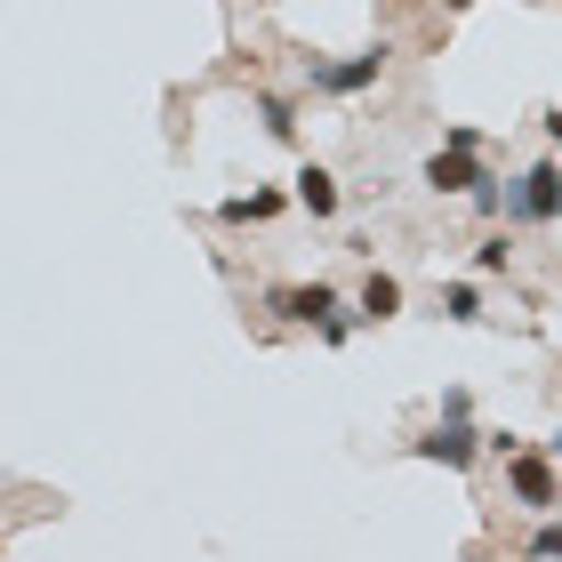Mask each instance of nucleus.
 <instances>
[{"instance_id":"1","label":"nucleus","mask_w":562,"mask_h":562,"mask_svg":"<svg viewBox=\"0 0 562 562\" xmlns=\"http://www.w3.org/2000/svg\"><path fill=\"white\" fill-rule=\"evenodd\" d=\"M506 225H562V161H530L506 177Z\"/></svg>"},{"instance_id":"2","label":"nucleus","mask_w":562,"mask_h":562,"mask_svg":"<svg viewBox=\"0 0 562 562\" xmlns=\"http://www.w3.org/2000/svg\"><path fill=\"white\" fill-rule=\"evenodd\" d=\"M482 450H491V434H474L467 411H442V418H434L418 442H411V458H426V467H450V474H458V467H474Z\"/></svg>"},{"instance_id":"3","label":"nucleus","mask_w":562,"mask_h":562,"mask_svg":"<svg viewBox=\"0 0 562 562\" xmlns=\"http://www.w3.org/2000/svg\"><path fill=\"white\" fill-rule=\"evenodd\" d=\"M386 57H394L386 41H370L362 57H305V81H314V97H362V89H378Z\"/></svg>"},{"instance_id":"4","label":"nucleus","mask_w":562,"mask_h":562,"mask_svg":"<svg viewBox=\"0 0 562 562\" xmlns=\"http://www.w3.org/2000/svg\"><path fill=\"white\" fill-rule=\"evenodd\" d=\"M506 491H515V506H530V515H547V506L562 498V482H554V450H506Z\"/></svg>"},{"instance_id":"5","label":"nucleus","mask_w":562,"mask_h":562,"mask_svg":"<svg viewBox=\"0 0 562 562\" xmlns=\"http://www.w3.org/2000/svg\"><path fill=\"white\" fill-rule=\"evenodd\" d=\"M482 153H467V145H434L426 153V169H418V186H434V193H474L482 186Z\"/></svg>"},{"instance_id":"6","label":"nucleus","mask_w":562,"mask_h":562,"mask_svg":"<svg viewBox=\"0 0 562 562\" xmlns=\"http://www.w3.org/2000/svg\"><path fill=\"white\" fill-rule=\"evenodd\" d=\"M266 305H273L281 322H314L322 329L329 314H338V290H329V281H297V290H273Z\"/></svg>"},{"instance_id":"7","label":"nucleus","mask_w":562,"mask_h":562,"mask_svg":"<svg viewBox=\"0 0 562 562\" xmlns=\"http://www.w3.org/2000/svg\"><path fill=\"white\" fill-rule=\"evenodd\" d=\"M290 201H297V193H281V186H249V193H234V201H217V217H225V225H273Z\"/></svg>"},{"instance_id":"8","label":"nucleus","mask_w":562,"mask_h":562,"mask_svg":"<svg viewBox=\"0 0 562 562\" xmlns=\"http://www.w3.org/2000/svg\"><path fill=\"white\" fill-rule=\"evenodd\" d=\"M290 193H297V210H305V217H338V201H346V193H338V177H329L322 161H305V169L290 177Z\"/></svg>"},{"instance_id":"9","label":"nucleus","mask_w":562,"mask_h":562,"mask_svg":"<svg viewBox=\"0 0 562 562\" xmlns=\"http://www.w3.org/2000/svg\"><path fill=\"white\" fill-rule=\"evenodd\" d=\"M353 314H362V322H394V314H402V281H394V273H370L362 297H353Z\"/></svg>"},{"instance_id":"10","label":"nucleus","mask_w":562,"mask_h":562,"mask_svg":"<svg viewBox=\"0 0 562 562\" xmlns=\"http://www.w3.org/2000/svg\"><path fill=\"white\" fill-rule=\"evenodd\" d=\"M258 121H266V137H273V145H290V137H297V105H290V97H273V89L258 97Z\"/></svg>"},{"instance_id":"11","label":"nucleus","mask_w":562,"mask_h":562,"mask_svg":"<svg viewBox=\"0 0 562 562\" xmlns=\"http://www.w3.org/2000/svg\"><path fill=\"white\" fill-rule=\"evenodd\" d=\"M442 322H482V290L474 281H450L442 290Z\"/></svg>"},{"instance_id":"12","label":"nucleus","mask_w":562,"mask_h":562,"mask_svg":"<svg viewBox=\"0 0 562 562\" xmlns=\"http://www.w3.org/2000/svg\"><path fill=\"white\" fill-rule=\"evenodd\" d=\"M467 201H474V217H491V225H498V217H506V177H482Z\"/></svg>"},{"instance_id":"13","label":"nucleus","mask_w":562,"mask_h":562,"mask_svg":"<svg viewBox=\"0 0 562 562\" xmlns=\"http://www.w3.org/2000/svg\"><path fill=\"white\" fill-rule=\"evenodd\" d=\"M474 273H506V234H491V241L474 249Z\"/></svg>"},{"instance_id":"14","label":"nucleus","mask_w":562,"mask_h":562,"mask_svg":"<svg viewBox=\"0 0 562 562\" xmlns=\"http://www.w3.org/2000/svg\"><path fill=\"white\" fill-rule=\"evenodd\" d=\"M530 554H562V522H539V530H530Z\"/></svg>"},{"instance_id":"15","label":"nucleus","mask_w":562,"mask_h":562,"mask_svg":"<svg viewBox=\"0 0 562 562\" xmlns=\"http://www.w3.org/2000/svg\"><path fill=\"white\" fill-rule=\"evenodd\" d=\"M539 130H547V145H554V153H562V105H554V113H547V121H539Z\"/></svg>"},{"instance_id":"16","label":"nucleus","mask_w":562,"mask_h":562,"mask_svg":"<svg viewBox=\"0 0 562 562\" xmlns=\"http://www.w3.org/2000/svg\"><path fill=\"white\" fill-rule=\"evenodd\" d=\"M547 450H554V458H562V426H554V442H547Z\"/></svg>"}]
</instances>
